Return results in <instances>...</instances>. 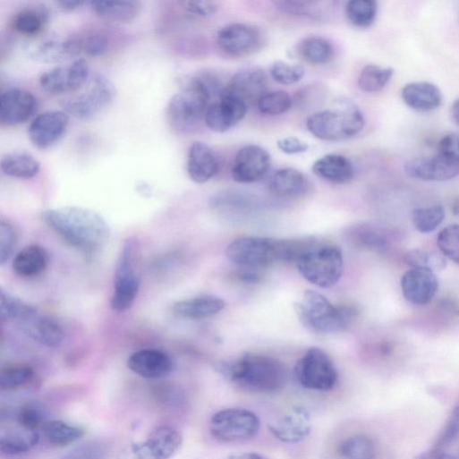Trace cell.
<instances>
[{
	"label": "cell",
	"instance_id": "cell-1",
	"mask_svg": "<svg viewBox=\"0 0 459 459\" xmlns=\"http://www.w3.org/2000/svg\"><path fill=\"white\" fill-rule=\"evenodd\" d=\"M44 222L70 246L93 256L109 241L111 229L98 213L79 207H64L43 213Z\"/></svg>",
	"mask_w": 459,
	"mask_h": 459
},
{
	"label": "cell",
	"instance_id": "cell-2",
	"mask_svg": "<svg viewBox=\"0 0 459 459\" xmlns=\"http://www.w3.org/2000/svg\"><path fill=\"white\" fill-rule=\"evenodd\" d=\"M215 370L244 391L274 394L287 382V370L279 360L259 353H246L234 361H217Z\"/></svg>",
	"mask_w": 459,
	"mask_h": 459
},
{
	"label": "cell",
	"instance_id": "cell-3",
	"mask_svg": "<svg viewBox=\"0 0 459 459\" xmlns=\"http://www.w3.org/2000/svg\"><path fill=\"white\" fill-rule=\"evenodd\" d=\"M295 311L309 329L324 335L344 331L354 320L357 311L351 306H337L314 290H307L295 303Z\"/></svg>",
	"mask_w": 459,
	"mask_h": 459
},
{
	"label": "cell",
	"instance_id": "cell-4",
	"mask_svg": "<svg viewBox=\"0 0 459 459\" xmlns=\"http://www.w3.org/2000/svg\"><path fill=\"white\" fill-rule=\"evenodd\" d=\"M211 97L199 77L183 80L181 90L170 100L167 118L178 132H190L204 120Z\"/></svg>",
	"mask_w": 459,
	"mask_h": 459
},
{
	"label": "cell",
	"instance_id": "cell-5",
	"mask_svg": "<svg viewBox=\"0 0 459 459\" xmlns=\"http://www.w3.org/2000/svg\"><path fill=\"white\" fill-rule=\"evenodd\" d=\"M304 279L320 288L336 285L344 272V258L339 247L314 242L296 260Z\"/></svg>",
	"mask_w": 459,
	"mask_h": 459
},
{
	"label": "cell",
	"instance_id": "cell-6",
	"mask_svg": "<svg viewBox=\"0 0 459 459\" xmlns=\"http://www.w3.org/2000/svg\"><path fill=\"white\" fill-rule=\"evenodd\" d=\"M306 126L320 140L342 141L359 134L365 126V120L358 107L344 102L339 108L313 114L308 118Z\"/></svg>",
	"mask_w": 459,
	"mask_h": 459
},
{
	"label": "cell",
	"instance_id": "cell-7",
	"mask_svg": "<svg viewBox=\"0 0 459 459\" xmlns=\"http://www.w3.org/2000/svg\"><path fill=\"white\" fill-rule=\"evenodd\" d=\"M140 245L135 237L124 242L115 267V290L111 307L117 312L130 310L140 288L139 273Z\"/></svg>",
	"mask_w": 459,
	"mask_h": 459
},
{
	"label": "cell",
	"instance_id": "cell-8",
	"mask_svg": "<svg viewBox=\"0 0 459 459\" xmlns=\"http://www.w3.org/2000/svg\"><path fill=\"white\" fill-rule=\"evenodd\" d=\"M225 254L234 264L261 269L283 262V239L241 237L233 241Z\"/></svg>",
	"mask_w": 459,
	"mask_h": 459
},
{
	"label": "cell",
	"instance_id": "cell-9",
	"mask_svg": "<svg viewBox=\"0 0 459 459\" xmlns=\"http://www.w3.org/2000/svg\"><path fill=\"white\" fill-rule=\"evenodd\" d=\"M295 377L307 389L327 392L336 385L338 372L328 354L320 348H310L294 367Z\"/></svg>",
	"mask_w": 459,
	"mask_h": 459
},
{
	"label": "cell",
	"instance_id": "cell-10",
	"mask_svg": "<svg viewBox=\"0 0 459 459\" xmlns=\"http://www.w3.org/2000/svg\"><path fill=\"white\" fill-rule=\"evenodd\" d=\"M260 421L253 412L240 407L226 408L210 419L209 429L218 440L243 441L254 438L259 431Z\"/></svg>",
	"mask_w": 459,
	"mask_h": 459
},
{
	"label": "cell",
	"instance_id": "cell-11",
	"mask_svg": "<svg viewBox=\"0 0 459 459\" xmlns=\"http://www.w3.org/2000/svg\"><path fill=\"white\" fill-rule=\"evenodd\" d=\"M116 89L105 76L97 75L89 89L82 94L68 99L64 108L68 115L80 120L95 118L115 100Z\"/></svg>",
	"mask_w": 459,
	"mask_h": 459
},
{
	"label": "cell",
	"instance_id": "cell-12",
	"mask_svg": "<svg viewBox=\"0 0 459 459\" xmlns=\"http://www.w3.org/2000/svg\"><path fill=\"white\" fill-rule=\"evenodd\" d=\"M217 43L220 50L232 58H246L259 52L265 44L262 33L245 24H231L221 29Z\"/></svg>",
	"mask_w": 459,
	"mask_h": 459
},
{
	"label": "cell",
	"instance_id": "cell-13",
	"mask_svg": "<svg viewBox=\"0 0 459 459\" xmlns=\"http://www.w3.org/2000/svg\"><path fill=\"white\" fill-rule=\"evenodd\" d=\"M89 77V65L85 59H78L68 67H57L40 78L42 89L51 95H64L81 90Z\"/></svg>",
	"mask_w": 459,
	"mask_h": 459
},
{
	"label": "cell",
	"instance_id": "cell-14",
	"mask_svg": "<svg viewBox=\"0 0 459 459\" xmlns=\"http://www.w3.org/2000/svg\"><path fill=\"white\" fill-rule=\"evenodd\" d=\"M271 162V156L264 148L247 145L235 156L232 167L233 179L245 184L259 182L269 172Z\"/></svg>",
	"mask_w": 459,
	"mask_h": 459
},
{
	"label": "cell",
	"instance_id": "cell-15",
	"mask_svg": "<svg viewBox=\"0 0 459 459\" xmlns=\"http://www.w3.org/2000/svg\"><path fill=\"white\" fill-rule=\"evenodd\" d=\"M218 98V101L209 104L204 121L211 131L224 133L245 118L249 106L241 99L224 90Z\"/></svg>",
	"mask_w": 459,
	"mask_h": 459
},
{
	"label": "cell",
	"instance_id": "cell-16",
	"mask_svg": "<svg viewBox=\"0 0 459 459\" xmlns=\"http://www.w3.org/2000/svg\"><path fill=\"white\" fill-rule=\"evenodd\" d=\"M348 240L370 251L383 253L389 251L398 239V233L392 227L372 222L357 223L345 231Z\"/></svg>",
	"mask_w": 459,
	"mask_h": 459
},
{
	"label": "cell",
	"instance_id": "cell-17",
	"mask_svg": "<svg viewBox=\"0 0 459 459\" xmlns=\"http://www.w3.org/2000/svg\"><path fill=\"white\" fill-rule=\"evenodd\" d=\"M29 57L40 64H58L77 58L83 53L82 38L71 37L67 39H47L30 45Z\"/></svg>",
	"mask_w": 459,
	"mask_h": 459
},
{
	"label": "cell",
	"instance_id": "cell-18",
	"mask_svg": "<svg viewBox=\"0 0 459 459\" xmlns=\"http://www.w3.org/2000/svg\"><path fill=\"white\" fill-rule=\"evenodd\" d=\"M408 176L427 182H446L455 178L459 173V160L440 153L433 157H418L404 166Z\"/></svg>",
	"mask_w": 459,
	"mask_h": 459
},
{
	"label": "cell",
	"instance_id": "cell-19",
	"mask_svg": "<svg viewBox=\"0 0 459 459\" xmlns=\"http://www.w3.org/2000/svg\"><path fill=\"white\" fill-rule=\"evenodd\" d=\"M183 436L171 426H160L148 438L132 446V451L140 458L166 459L172 457L182 446Z\"/></svg>",
	"mask_w": 459,
	"mask_h": 459
},
{
	"label": "cell",
	"instance_id": "cell-20",
	"mask_svg": "<svg viewBox=\"0 0 459 459\" xmlns=\"http://www.w3.org/2000/svg\"><path fill=\"white\" fill-rule=\"evenodd\" d=\"M38 110L33 94L20 89H9L0 97V125L18 126L29 122Z\"/></svg>",
	"mask_w": 459,
	"mask_h": 459
},
{
	"label": "cell",
	"instance_id": "cell-21",
	"mask_svg": "<svg viewBox=\"0 0 459 459\" xmlns=\"http://www.w3.org/2000/svg\"><path fill=\"white\" fill-rule=\"evenodd\" d=\"M268 76L259 67H248L239 71L226 85L224 91L241 99L248 106L257 105L268 92Z\"/></svg>",
	"mask_w": 459,
	"mask_h": 459
},
{
	"label": "cell",
	"instance_id": "cell-22",
	"mask_svg": "<svg viewBox=\"0 0 459 459\" xmlns=\"http://www.w3.org/2000/svg\"><path fill=\"white\" fill-rule=\"evenodd\" d=\"M70 123L66 112L52 111L38 115L31 123L29 134L31 142L39 149H47L65 134Z\"/></svg>",
	"mask_w": 459,
	"mask_h": 459
},
{
	"label": "cell",
	"instance_id": "cell-23",
	"mask_svg": "<svg viewBox=\"0 0 459 459\" xmlns=\"http://www.w3.org/2000/svg\"><path fill=\"white\" fill-rule=\"evenodd\" d=\"M400 285L409 302L425 305L436 295L438 283L435 272L427 268H412L403 275Z\"/></svg>",
	"mask_w": 459,
	"mask_h": 459
},
{
	"label": "cell",
	"instance_id": "cell-24",
	"mask_svg": "<svg viewBox=\"0 0 459 459\" xmlns=\"http://www.w3.org/2000/svg\"><path fill=\"white\" fill-rule=\"evenodd\" d=\"M311 428L310 413L303 406H294L287 414L269 425L271 433L287 444L304 440L310 435Z\"/></svg>",
	"mask_w": 459,
	"mask_h": 459
},
{
	"label": "cell",
	"instance_id": "cell-25",
	"mask_svg": "<svg viewBox=\"0 0 459 459\" xmlns=\"http://www.w3.org/2000/svg\"><path fill=\"white\" fill-rule=\"evenodd\" d=\"M172 358L157 349H142L132 353L128 367L147 379H158L168 376L174 370Z\"/></svg>",
	"mask_w": 459,
	"mask_h": 459
},
{
	"label": "cell",
	"instance_id": "cell-26",
	"mask_svg": "<svg viewBox=\"0 0 459 459\" xmlns=\"http://www.w3.org/2000/svg\"><path fill=\"white\" fill-rule=\"evenodd\" d=\"M187 168L190 178L198 184H203L217 175L219 161L208 145L196 141L191 146Z\"/></svg>",
	"mask_w": 459,
	"mask_h": 459
},
{
	"label": "cell",
	"instance_id": "cell-27",
	"mask_svg": "<svg viewBox=\"0 0 459 459\" xmlns=\"http://www.w3.org/2000/svg\"><path fill=\"white\" fill-rule=\"evenodd\" d=\"M401 97L408 107L420 113L434 111L442 103L439 89L429 82L409 83L403 88Z\"/></svg>",
	"mask_w": 459,
	"mask_h": 459
},
{
	"label": "cell",
	"instance_id": "cell-28",
	"mask_svg": "<svg viewBox=\"0 0 459 459\" xmlns=\"http://www.w3.org/2000/svg\"><path fill=\"white\" fill-rule=\"evenodd\" d=\"M269 188L280 197L301 198L312 191V184L303 173L293 168H284L274 174Z\"/></svg>",
	"mask_w": 459,
	"mask_h": 459
},
{
	"label": "cell",
	"instance_id": "cell-29",
	"mask_svg": "<svg viewBox=\"0 0 459 459\" xmlns=\"http://www.w3.org/2000/svg\"><path fill=\"white\" fill-rule=\"evenodd\" d=\"M312 172L319 178L335 184L348 183L355 175L351 160L336 154H329L318 159L312 166Z\"/></svg>",
	"mask_w": 459,
	"mask_h": 459
},
{
	"label": "cell",
	"instance_id": "cell-30",
	"mask_svg": "<svg viewBox=\"0 0 459 459\" xmlns=\"http://www.w3.org/2000/svg\"><path fill=\"white\" fill-rule=\"evenodd\" d=\"M225 308V302L214 295H202L174 303L173 310L175 315L190 319H202L220 313Z\"/></svg>",
	"mask_w": 459,
	"mask_h": 459
},
{
	"label": "cell",
	"instance_id": "cell-31",
	"mask_svg": "<svg viewBox=\"0 0 459 459\" xmlns=\"http://www.w3.org/2000/svg\"><path fill=\"white\" fill-rule=\"evenodd\" d=\"M49 253L40 245H30L21 251L13 260V270L21 277L34 278L48 268Z\"/></svg>",
	"mask_w": 459,
	"mask_h": 459
},
{
	"label": "cell",
	"instance_id": "cell-32",
	"mask_svg": "<svg viewBox=\"0 0 459 459\" xmlns=\"http://www.w3.org/2000/svg\"><path fill=\"white\" fill-rule=\"evenodd\" d=\"M91 4L98 15L119 23L135 21L141 11V0H91Z\"/></svg>",
	"mask_w": 459,
	"mask_h": 459
},
{
	"label": "cell",
	"instance_id": "cell-33",
	"mask_svg": "<svg viewBox=\"0 0 459 459\" xmlns=\"http://www.w3.org/2000/svg\"><path fill=\"white\" fill-rule=\"evenodd\" d=\"M281 13L294 17L318 19L328 13L336 0H270Z\"/></svg>",
	"mask_w": 459,
	"mask_h": 459
},
{
	"label": "cell",
	"instance_id": "cell-34",
	"mask_svg": "<svg viewBox=\"0 0 459 459\" xmlns=\"http://www.w3.org/2000/svg\"><path fill=\"white\" fill-rule=\"evenodd\" d=\"M40 170L38 160L26 152H13L0 159V171L13 178L30 180L35 178Z\"/></svg>",
	"mask_w": 459,
	"mask_h": 459
},
{
	"label": "cell",
	"instance_id": "cell-35",
	"mask_svg": "<svg viewBox=\"0 0 459 459\" xmlns=\"http://www.w3.org/2000/svg\"><path fill=\"white\" fill-rule=\"evenodd\" d=\"M41 428L48 443L58 447L70 446L86 434L84 427L64 421H46Z\"/></svg>",
	"mask_w": 459,
	"mask_h": 459
},
{
	"label": "cell",
	"instance_id": "cell-36",
	"mask_svg": "<svg viewBox=\"0 0 459 459\" xmlns=\"http://www.w3.org/2000/svg\"><path fill=\"white\" fill-rule=\"evenodd\" d=\"M298 55L306 63L312 65H325L336 56L334 46L321 37H309L302 40L297 48Z\"/></svg>",
	"mask_w": 459,
	"mask_h": 459
},
{
	"label": "cell",
	"instance_id": "cell-37",
	"mask_svg": "<svg viewBox=\"0 0 459 459\" xmlns=\"http://www.w3.org/2000/svg\"><path fill=\"white\" fill-rule=\"evenodd\" d=\"M38 312L25 320H30V334L40 344L48 347H58L64 339L62 326L47 317H37ZM24 320V321H25Z\"/></svg>",
	"mask_w": 459,
	"mask_h": 459
},
{
	"label": "cell",
	"instance_id": "cell-38",
	"mask_svg": "<svg viewBox=\"0 0 459 459\" xmlns=\"http://www.w3.org/2000/svg\"><path fill=\"white\" fill-rule=\"evenodd\" d=\"M41 439L38 430L23 429L0 436V453L16 455L28 453L36 447Z\"/></svg>",
	"mask_w": 459,
	"mask_h": 459
},
{
	"label": "cell",
	"instance_id": "cell-39",
	"mask_svg": "<svg viewBox=\"0 0 459 459\" xmlns=\"http://www.w3.org/2000/svg\"><path fill=\"white\" fill-rule=\"evenodd\" d=\"M458 408L455 407L451 416L440 431L435 443L429 452L421 457L428 458H453L447 449L457 440L458 437Z\"/></svg>",
	"mask_w": 459,
	"mask_h": 459
},
{
	"label": "cell",
	"instance_id": "cell-40",
	"mask_svg": "<svg viewBox=\"0 0 459 459\" xmlns=\"http://www.w3.org/2000/svg\"><path fill=\"white\" fill-rule=\"evenodd\" d=\"M34 369L25 363H13L0 367V390L13 391L30 384Z\"/></svg>",
	"mask_w": 459,
	"mask_h": 459
},
{
	"label": "cell",
	"instance_id": "cell-41",
	"mask_svg": "<svg viewBox=\"0 0 459 459\" xmlns=\"http://www.w3.org/2000/svg\"><path fill=\"white\" fill-rule=\"evenodd\" d=\"M37 312L30 304L0 286V321L25 320Z\"/></svg>",
	"mask_w": 459,
	"mask_h": 459
},
{
	"label": "cell",
	"instance_id": "cell-42",
	"mask_svg": "<svg viewBox=\"0 0 459 459\" xmlns=\"http://www.w3.org/2000/svg\"><path fill=\"white\" fill-rule=\"evenodd\" d=\"M394 75V70L378 65H367L358 78L359 89L368 94L380 92L389 83Z\"/></svg>",
	"mask_w": 459,
	"mask_h": 459
},
{
	"label": "cell",
	"instance_id": "cell-43",
	"mask_svg": "<svg viewBox=\"0 0 459 459\" xmlns=\"http://www.w3.org/2000/svg\"><path fill=\"white\" fill-rule=\"evenodd\" d=\"M377 0H348L346 15L349 21L360 29L370 27L377 17Z\"/></svg>",
	"mask_w": 459,
	"mask_h": 459
},
{
	"label": "cell",
	"instance_id": "cell-44",
	"mask_svg": "<svg viewBox=\"0 0 459 459\" xmlns=\"http://www.w3.org/2000/svg\"><path fill=\"white\" fill-rule=\"evenodd\" d=\"M47 13L42 11L26 10L17 14L13 21V29L25 37H37L44 30Z\"/></svg>",
	"mask_w": 459,
	"mask_h": 459
},
{
	"label": "cell",
	"instance_id": "cell-45",
	"mask_svg": "<svg viewBox=\"0 0 459 459\" xmlns=\"http://www.w3.org/2000/svg\"><path fill=\"white\" fill-rule=\"evenodd\" d=\"M445 210L441 205L421 207L412 211V223L421 234L434 232L444 221Z\"/></svg>",
	"mask_w": 459,
	"mask_h": 459
},
{
	"label": "cell",
	"instance_id": "cell-46",
	"mask_svg": "<svg viewBox=\"0 0 459 459\" xmlns=\"http://www.w3.org/2000/svg\"><path fill=\"white\" fill-rule=\"evenodd\" d=\"M339 453L347 458L368 459L375 457L376 448L370 438L360 434L344 439L339 446Z\"/></svg>",
	"mask_w": 459,
	"mask_h": 459
},
{
	"label": "cell",
	"instance_id": "cell-47",
	"mask_svg": "<svg viewBox=\"0 0 459 459\" xmlns=\"http://www.w3.org/2000/svg\"><path fill=\"white\" fill-rule=\"evenodd\" d=\"M293 105V98L285 91L267 92L257 103L261 114L271 116L287 113Z\"/></svg>",
	"mask_w": 459,
	"mask_h": 459
},
{
	"label": "cell",
	"instance_id": "cell-48",
	"mask_svg": "<svg viewBox=\"0 0 459 459\" xmlns=\"http://www.w3.org/2000/svg\"><path fill=\"white\" fill-rule=\"evenodd\" d=\"M404 262L411 268H427L433 272L446 268V258L435 251L415 249L408 251L404 256Z\"/></svg>",
	"mask_w": 459,
	"mask_h": 459
},
{
	"label": "cell",
	"instance_id": "cell-49",
	"mask_svg": "<svg viewBox=\"0 0 459 459\" xmlns=\"http://www.w3.org/2000/svg\"><path fill=\"white\" fill-rule=\"evenodd\" d=\"M458 235V225L453 224L441 230L437 238V244L441 254L455 264H458L459 259Z\"/></svg>",
	"mask_w": 459,
	"mask_h": 459
},
{
	"label": "cell",
	"instance_id": "cell-50",
	"mask_svg": "<svg viewBox=\"0 0 459 459\" xmlns=\"http://www.w3.org/2000/svg\"><path fill=\"white\" fill-rule=\"evenodd\" d=\"M269 74L276 83L283 86H292L302 80L305 71L302 66L278 61L270 66Z\"/></svg>",
	"mask_w": 459,
	"mask_h": 459
},
{
	"label": "cell",
	"instance_id": "cell-51",
	"mask_svg": "<svg viewBox=\"0 0 459 459\" xmlns=\"http://www.w3.org/2000/svg\"><path fill=\"white\" fill-rule=\"evenodd\" d=\"M18 421L23 429L37 430L47 421L46 411L39 404L28 403L21 408Z\"/></svg>",
	"mask_w": 459,
	"mask_h": 459
},
{
	"label": "cell",
	"instance_id": "cell-52",
	"mask_svg": "<svg viewBox=\"0 0 459 459\" xmlns=\"http://www.w3.org/2000/svg\"><path fill=\"white\" fill-rule=\"evenodd\" d=\"M17 242L18 234L14 226L5 220H0V266L10 259Z\"/></svg>",
	"mask_w": 459,
	"mask_h": 459
},
{
	"label": "cell",
	"instance_id": "cell-53",
	"mask_svg": "<svg viewBox=\"0 0 459 459\" xmlns=\"http://www.w3.org/2000/svg\"><path fill=\"white\" fill-rule=\"evenodd\" d=\"M325 99L326 90L323 86L310 85L301 89L293 101L302 110H308L319 106Z\"/></svg>",
	"mask_w": 459,
	"mask_h": 459
},
{
	"label": "cell",
	"instance_id": "cell-54",
	"mask_svg": "<svg viewBox=\"0 0 459 459\" xmlns=\"http://www.w3.org/2000/svg\"><path fill=\"white\" fill-rule=\"evenodd\" d=\"M82 43L83 53L91 58L102 57L110 47L109 36L104 31L94 32L82 38Z\"/></svg>",
	"mask_w": 459,
	"mask_h": 459
},
{
	"label": "cell",
	"instance_id": "cell-55",
	"mask_svg": "<svg viewBox=\"0 0 459 459\" xmlns=\"http://www.w3.org/2000/svg\"><path fill=\"white\" fill-rule=\"evenodd\" d=\"M183 5L190 13L201 18L211 17L218 10L215 0H183Z\"/></svg>",
	"mask_w": 459,
	"mask_h": 459
},
{
	"label": "cell",
	"instance_id": "cell-56",
	"mask_svg": "<svg viewBox=\"0 0 459 459\" xmlns=\"http://www.w3.org/2000/svg\"><path fill=\"white\" fill-rule=\"evenodd\" d=\"M277 147L281 152L289 156L303 154L309 150V145L295 137L279 140L277 141Z\"/></svg>",
	"mask_w": 459,
	"mask_h": 459
},
{
	"label": "cell",
	"instance_id": "cell-57",
	"mask_svg": "<svg viewBox=\"0 0 459 459\" xmlns=\"http://www.w3.org/2000/svg\"><path fill=\"white\" fill-rule=\"evenodd\" d=\"M160 400L168 405H178L184 400L183 393L174 386H160L157 390Z\"/></svg>",
	"mask_w": 459,
	"mask_h": 459
},
{
	"label": "cell",
	"instance_id": "cell-58",
	"mask_svg": "<svg viewBox=\"0 0 459 459\" xmlns=\"http://www.w3.org/2000/svg\"><path fill=\"white\" fill-rule=\"evenodd\" d=\"M458 135L455 133H449L443 137L439 142L440 154L454 159L459 160V145Z\"/></svg>",
	"mask_w": 459,
	"mask_h": 459
},
{
	"label": "cell",
	"instance_id": "cell-59",
	"mask_svg": "<svg viewBox=\"0 0 459 459\" xmlns=\"http://www.w3.org/2000/svg\"><path fill=\"white\" fill-rule=\"evenodd\" d=\"M16 39L7 31H0V63L5 62L14 52Z\"/></svg>",
	"mask_w": 459,
	"mask_h": 459
},
{
	"label": "cell",
	"instance_id": "cell-60",
	"mask_svg": "<svg viewBox=\"0 0 459 459\" xmlns=\"http://www.w3.org/2000/svg\"><path fill=\"white\" fill-rule=\"evenodd\" d=\"M246 270L237 274V278L245 284H257L262 280V276L258 269L246 268Z\"/></svg>",
	"mask_w": 459,
	"mask_h": 459
},
{
	"label": "cell",
	"instance_id": "cell-61",
	"mask_svg": "<svg viewBox=\"0 0 459 459\" xmlns=\"http://www.w3.org/2000/svg\"><path fill=\"white\" fill-rule=\"evenodd\" d=\"M86 0H56L58 5L65 11L73 12L81 8Z\"/></svg>",
	"mask_w": 459,
	"mask_h": 459
},
{
	"label": "cell",
	"instance_id": "cell-62",
	"mask_svg": "<svg viewBox=\"0 0 459 459\" xmlns=\"http://www.w3.org/2000/svg\"><path fill=\"white\" fill-rule=\"evenodd\" d=\"M450 116L453 121V123L458 126L459 123V102L458 100H455L450 109Z\"/></svg>",
	"mask_w": 459,
	"mask_h": 459
},
{
	"label": "cell",
	"instance_id": "cell-63",
	"mask_svg": "<svg viewBox=\"0 0 459 459\" xmlns=\"http://www.w3.org/2000/svg\"><path fill=\"white\" fill-rule=\"evenodd\" d=\"M265 456L263 455L258 454V453H243L242 455H234L230 456V458H244V459H253V458H264Z\"/></svg>",
	"mask_w": 459,
	"mask_h": 459
},
{
	"label": "cell",
	"instance_id": "cell-64",
	"mask_svg": "<svg viewBox=\"0 0 459 459\" xmlns=\"http://www.w3.org/2000/svg\"><path fill=\"white\" fill-rule=\"evenodd\" d=\"M8 89H7L3 76H0V97H2Z\"/></svg>",
	"mask_w": 459,
	"mask_h": 459
}]
</instances>
